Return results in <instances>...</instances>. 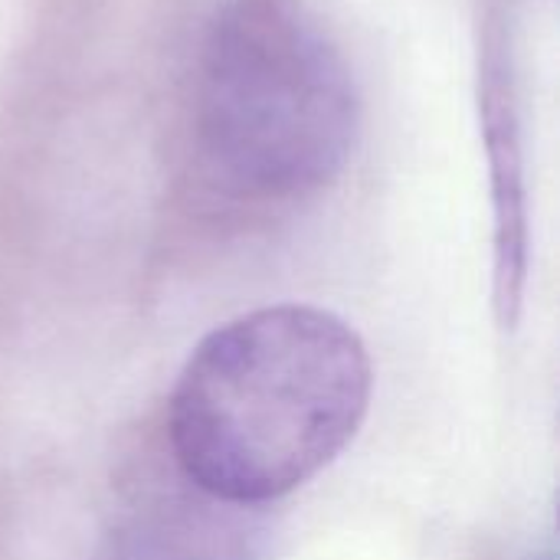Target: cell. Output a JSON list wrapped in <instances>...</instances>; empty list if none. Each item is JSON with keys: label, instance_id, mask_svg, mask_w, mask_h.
Returning a JSON list of instances; mask_svg holds the SVG:
<instances>
[{"label": "cell", "instance_id": "cell-1", "mask_svg": "<svg viewBox=\"0 0 560 560\" xmlns=\"http://www.w3.org/2000/svg\"><path fill=\"white\" fill-rule=\"evenodd\" d=\"M361 335L315 305H272L213 328L171 394L180 476L223 505H266L318 476L371 404Z\"/></svg>", "mask_w": 560, "mask_h": 560}, {"label": "cell", "instance_id": "cell-2", "mask_svg": "<svg viewBox=\"0 0 560 560\" xmlns=\"http://www.w3.org/2000/svg\"><path fill=\"white\" fill-rule=\"evenodd\" d=\"M358 85L305 0H217L203 20L187 154L210 197L289 207L325 190L358 138Z\"/></svg>", "mask_w": 560, "mask_h": 560}, {"label": "cell", "instance_id": "cell-3", "mask_svg": "<svg viewBox=\"0 0 560 560\" xmlns=\"http://www.w3.org/2000/svg\"><path fill=\"white\" fill-rule=\"evenodd\" d=\"M479 125L495 220V308L505 328L522 315L528 282V184L515 59L505 20L489 13L479 43Z\"/></svg>", "mask_w": 560, "mask_h": 560}, {"label": "cell", "instance_id": "cell-4", "mask_svg": "<svg viewBox=\"0 0 560 560\" xmlns=\"http://www.w3.org/2000/svg\"><path fill=\"white\" fill-rule=\"evenodd\" d=\"M538 560H555V558H538Z\"/></svg>", "mask_w": 560, "mask_h": 560}]
</instances>
